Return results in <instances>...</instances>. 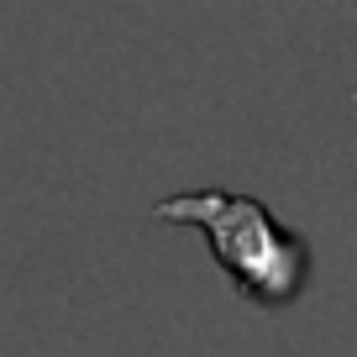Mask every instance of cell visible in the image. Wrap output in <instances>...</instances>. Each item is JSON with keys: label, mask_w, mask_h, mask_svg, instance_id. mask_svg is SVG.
<instances>
[{"label": "cell", "mask_w": 357, "mask_h": 357, "mask_svg": "<svg viewBox=\"0 0 357 357\" xmlns=\"http://www.w3.org/2000/svg\"><path fill=\"white\" fill-rule=\"evenodd\" d=\"M153 221L190 226L205 236L215 268H221L231 289L257 310H289L310 289V242L294 226H284L252 195L231 190H178L153 205Z\"/></svg>", "instance_id": "1"}]
</instances>
